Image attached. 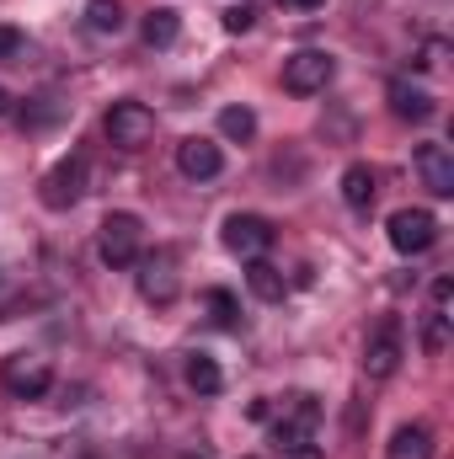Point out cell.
<instances>
[{
  "instance_id": "1",
  "label": "cell",
  "mask_w": 454,
  "mask_h": 459,
  "mask_svg": "<svg viewBox=\"0 0 454 459\" xmlns=\"http://www.w3.org/2000/svg\"><path fill=\"white\" fill-rule=\"evenodd\" d=\"M139 240H144L139 214L118 209V214H108L102 230H97V256H102L108 267H134V262H139Z\"/></svg>"
},
{
  "instance_id": "2",
  "label": "cell",
  "mask_w": 454,
  "mask_h": 459,
  "mask_svg": "<svg viewBox=\"0 0 454 459\" xmlns=\"http://www.w3.org/2000/svg\"><path fill=\"white\" fill-rule=\"evenodd\" d=\"M0 385H5L11 401H43L48 385H54V368H48V358H38V352H11V358L0 363Z\"/></svg>"
},
{
  "instance_id": "3",
  "label": "cell",
  "mask_w": 454,
  "mask_h": 459,
  "mask_svg": "<svg viewBox=\"0 0 454 459\" xmlns=\"http://www.w3.org/2000/svg\"><path fill=\"white\" fill-rule=\"evenodd\" d=\"M332 75H337V59H332L327 48H300V54L284 59V91H294V97H316V91H327Z\"/></svg>"
},
{
  "instance_id": "4",
  "label": "cell",
  "mask_w": 454,
  "mask_h": 459,
  "mask_svg": "<svg viewBox=\"0 0 454 459\" xmlns=\"http://www.w3.org/2000/svg\"><path fill=\"white\" fill-rule=\"evenodd\" d=\"M102 128H108V139L118 150H144L155 139V113L144 102H113L108 117H102Z\"/></svg>"
},
{
  "instance_id": "5",
  "label": "cell",
  "mask_w": 454,
  "mask_h": 459,
  "mask_svg": "<svg viewBox=\"0 0 454 459\" xmlns=\"http://www.w3.org/2000/svg\"><path fill=\"white\" fill-rule=\"evenodd\" d=\"M134 267H139V294H144L150 305H177L182 273H177V256H171V251H150V256H139Z\"/></svg>"
},
{
  "instance_id": "6",
  "label": "cell",
  "mask_w": 454,
  "mask_h": 459,
  "mask_svg": "<svg viewBox=\"0 0 454 459\" xmlns=\"http://www.w3.org/2000/svg\"><path fill=\"white\" fill-rule=\"evenodd\" d=\"M385 230H390V246H396L401 256H423V251H433V240H439V220H433L428 209H396Z\"/></svg>"
},
{
  "instance_id": "7",
  "label": "cell",
  "mask_w": 454,
  "mask_h": 459,
  "mask_svg": "<svg viewBox=\"0 0 454 459\" xmlns=\"http://www.w3.org/2000/svg\"><path fill=\"white\" fill-rule=\"evenodd\" d=\"M220 240H225L230 256L257 262V256H267V246H273V225H267L262 214H230L225 230H220Z\"/></svg>"
},
{
  "instance_id": "8",
  "label": "cell",
  "mask_w": 454,
  "mask_h": 459,
  "mask_svg": "<svg viewBox=\"0 0 454 459\" xmlns=\"http://www.w3.org/2000/svg\"><path fill=\"white\" fill-rule=\"evenodd\" d=\"M81 193H86V160H81V155L59 160V166L43 177V209H54V214L75 209V204H81Z\"/></svg>"
},
{
  "instance_id": "9",
  "label": "cell",
  "mask_w": 454,
  "mask_h": 459,
  "mask_svg": "<svg viewBox=\"0 0 454 459\" xmlns=\"http://www.w3.org/2000/svg\"><path fill=\"white\" fill-rule=\"evenodd\" d=\"M177 171H182L188 182H214V177L225 171V155H220V144H214V139L193 134V139H182V144H177Z\"/></svg>"
},
{
  "instance_id": "10",
  "label": "cell",
  "mask_w": 454,
  "mask_h": 459,
  "mask_svg": "<svg viewBox=\"0 0 454 459\" xmlns=\"http://www.w3.org/2000/svg\"><path fill=\"white\" fill-rule=\"evenodd\" d=\"M417 177H423V187H428L433 198H454V155H450V144L423 139V144H417Z\"/></svg>"
},
{
  "instance_id": "11",
  "label": "cell",
  "mask_w": 454,
  "mask_h": 459,
  "mask_svg": "<svg viewBox=\"0 0 454 459\" xmlns=\"http://www.w3.org/2000/svg\"><path fill=\"white\" fill-rule=\"evenodd\" d=\"M396 368H401V332H396V321H385L363 347V374L374 385H385V379H396Z\"/></svg>"
},
{
  "instance_id": "12",
  "label": "cell",
  "mask_w": 454,
  "mask_h": 459,
  "mask_svg": "<svg viewBox=\"0 0 454 459\" xmlns=\"http://www.w3.org/2000/svg\"><path fill=\"white\" fill-rule=\"evenodd\" d=\"M385 97H390V113L406 117V123H428V117L439 113V97H433L423 81H412V75H396Z\"/></svg>"
},
{
  "instance_id": "13",
  "label": "cell",
  "mask_w": 454,
  "mask_h": 459,
  "mask_svg": "<svg viewBox=\"0 0 454 459\" xmlns=\"http://www.w3.org/2000/svg\"><path fill=\"white\" fill-rule=\"evenodd\" d=\"M246 289H251L262 305H278V299L289 294V278H284V267H273L267 256H257V262H246Z\"/></svg>"
},
{
  "instance_id": "14",
  "label": "cell",
  "mask_w": 454,
  "mask_h": 459,
  "mask_svg": "<svg viewBox=\"0 0 454 459\" xmlns=\"http://www.w3.org/2000/svg\"><path fill=\"white\" fill-rule=\"evenodd\" d=\"M374 193H380V177H374V171H369L363 160H353V166L342 171V204L363 214V209L374 204Z\"/></svg>"
},
{
  "instance_id": "15",
  "label": "cell",
  "mask_w": 454,
  "mask_h": 459,
  "mask_svg": "<svg viewBox=\"0 0 454 459\" xmlns=\"http://www.w3.org/2000/svg\"><path fill=\"white\" fill-rule=\"evenodd\" d=\"M385 459H433V433H428L423 422L396 428V433H390V449H385Z\"/></svg>"
},
{
  "instance_id": "16",
  "label": "cell",
  "mask_w": 454,
  "mask_h": 459,
  "mask_svg": "<svg viewBox=\"0 0 454 459\" xmlns=\"http://www.w3.org/2000/svg\"><path fill=\"white\" fill-rule=\"evenodd\" d=\"M177 32H182V16H177L171 5H155V11H144V22H139V38H144L150 48H171Z\"/></svg>"
},
{
  "instance_id": "17",
  "label": "cell",
  "mask_w": 454,
  "mask_h": 459,
  "mask_svg": "<svg viewBox=\"0 0 454 459\" xmlns=\"http://www.w3.org/2000/svg\"><path fill=\"white\" fill-rule=\"evenodd\" d=\"M188 385H193L198 395H220V390H225V374H220V363H214L209 352H188Z\"/></svg>"
},
{
  "instance_id": "18",
  "label": "cell",
  "mask_w": 454,
  "mask_h": 459,
  "mask_svg": "<svg viewBox=\"0 0 454 459\" xmlns=\"http://www.w3.org/2000/svg\"><path fill=\"white\" fill-rule=\"evenodd\" d=\"M123 0H86V27L92 32H123Z\"/></svg>"
},
{
  "instance_id": "19",
  "label": "cell",
  "mask_w": 454,
  "mask_h": 459,
  "mask_svg": "<svg viewBox=\"0 0 454 459\" xmlns=\"http://www.w3.org/2000/svg\"><path fill=\"white\" fill-rule=\"evenodd\" d=\"M59 117H65V102L38 97V102H27V108H22V128H27V134H38V128H54Z\"/></svg>"
},
{
  "instance_id": "20",
  "label": "cell",
  "mask_w": 454,
  "mask_h": 459,
  "mask_svg": "<svg viewBox=\"0 0 454 459\" xmlns=\"http://www.w3.org/2000/svg\"><path fill=\"white\" fill-rule=\"evenodd\" d=\"M204 305H209L214 326H225V332H235V326H240V299H235L230 289H209V294H204Z\"/></svg>"
},
{
  "instance_id": "21",
  "label": "cell",
  "mask_w": 454,
  "mask_h": 459,
  "mask_svg": "<svg viewBox=\"0 0 454 459\" xmlns=\"http://www.w3.org/2000/svg\"><path fill=\"white\" fill-rule=\"evenodd\" d=\"M284 422H300V428H310V433H316V422H321V406H316V395H305V390L284 395Z\"/></svg>"
},
{
  "instance_id": "22",
  "label": "cell",
  "mask_w": 454,
  "mask_h": 459,
  "mask_svg": "<svg viewBox=\"0 0 454 459\" xmlns=\"http://www.w3.org/2000/svg\"><path fill=\"white\" fill-rule=\"evenodd\" d=\"M220 134L246 144V139L257 134V113H251V108H225V113H220Z\"/></svg>"
},
{
  "instance_id": "23",
  "label": "cell",
  "mask_w": 454,
  "mask_h": 459,
  "mask_svg": "<svg viewBox=\"0 0 454 459\" xmlns=\"http://www.w3.org/2000/svg\"><path fill=\"white\" fill-rule=\"evenodd\" d=\"M423 347H428L433 358H439V352L450 347V316H444V310H433V316L423 321Z\"/></svg>"
},
{
  "instance_id": "24",
  "label": "cell",
  "mask_w": 454,
  "mask_h": 459,
  "mask_svg": "<svg viewBox=\"0 0 454 459\" xmlns=\"http://www.w3.org/2000/svg\"><path fill=\"white\" fill-rule=\"evenodd\" d=\"M273 444H278L284 455H294V449H305V444H310V428H300V422H284V417H278V422H273Z\"/></svg>"
},
{
  "instance_id": "25",
  "label": "cell",
  "mask_w": 454,
  "mask_h": 459,
  "mask_svg": "<svg viewBox=\"0 0 454 459\" xmlns=\"http://www.w3.org/2000/svg\"><path fill=\"white\" fill-rule=\"evenodd\" d=\"M450 305H454V278H433V310L450 316Z\"/></svg>"
},
{
  "instance_id": "26",
  "label": "cell",
  "mask_w": 454,
  "mask_h": 459,
  "mask_svg": "<svg viewBox=\"0 0 454 459\" xmlns=\"http://www.w3.org/2000/svg\"><path fill=\"white\" fill-rule=\"evenodd\" d=\"M16 54H22V32L0 22V59H16Z\"/></svg>"
},
{
  "instance_id": "27",
  "label": "cell",
  "mask_w": 454,
  "mask_h": 459,
  "mask_svg": "<svg viewBox=\"0 0 454 459\" xmlns=\"http://www.w3.org/2000/svg\"><path fill=\"white\" fill-rule=\"evenodd\" d=\"M251 27V5H230L225 11V32H246Z\"/></svg>"
},
{
  "instance_id": "28",
  "label": "cell",
  "mask_w": 454,
  "mask_h": 459,
  "mask_svg": "<svg viewBox=\"0 0 454 459\" xmlns=\"http://www.w3.org/2000/svg\"><path fill=\"white\" fill-rule=\"evenodd\" d=\"M278 5H294V11H316V5H327V0H278Z\"/></svg>"
},
{
  "instance_id": "29",
  "label": "cell",
  "mask_w": 454,
  "mask_h": 459,
  "mask_svg": "<svg viewBox=\"0 0 454 459\" xmlns=\"http://www.w3.org/2000/svg\"><path fill=\"white\" fill-rule=\"evenodd\" d=\"M11 113V91H5V86H0V117Z\"/></svg>"
}]
</instances>
